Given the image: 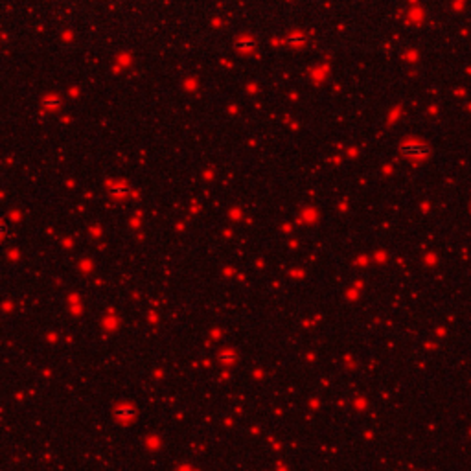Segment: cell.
<instances>
[{"label":"cell","instance_id":"7a4b0ae2","mask_svg":"<svg viewBox=\"0 0 471 471\" xmlns=\"http://www.w3.org/2000/svg\"><path fill=\"white\" fill-rule=\"evenodd\" d=\"M133 416H135V407H131V405H120L116 408V418L122 420V422H127Z\"/></svg>","mask_w":471,"mask_h":471},{"label":"cell","instance_id":"6da1fadb","mask_svg":"<svg viewBox=\"0 0 471 471\" xmlns=\"http://www.w3.org/2000/svg\"><path fill=\"white\" fill-rule=\"evenodd\" d=\"M427 153H429V147H425L424 144H416V142L407 144V146L403 147V155L408 158H422V157H425Z\"/></svg>","mask_w":471,"mask_h":471}]
</instances>
